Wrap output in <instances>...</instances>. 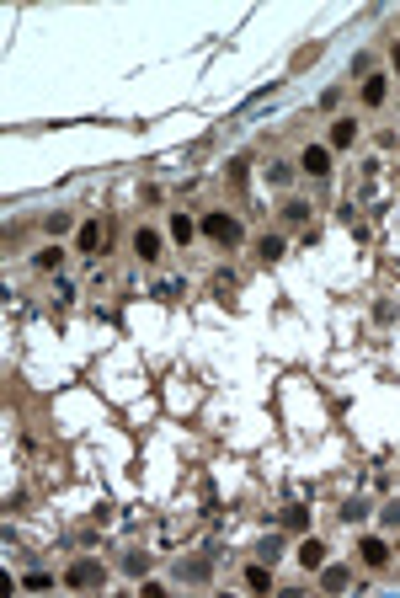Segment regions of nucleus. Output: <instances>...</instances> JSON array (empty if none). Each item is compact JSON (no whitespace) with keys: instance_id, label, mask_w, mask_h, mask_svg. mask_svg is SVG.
I'll return each mask as SVG.
<instances>
[{"instance_id":"1","label":"nucleus","mask_w":400,"mask_h":598,"mask_svg":"<svg viewBox=\"0 0 400 598\" xmlns=\"http://www.w3.org/2000/svg\"><path fill=\"white\" fill-rule=\"evenodd\" d=\"M203 235L219 240V246H235V240H240V219H235V214H208V219H203Z\"/></svg>"},{"instance_id":"2","label":"nucleus","mask_w":400,"mask_h":598,"mask_svg":"<svg viewBox=\"0 0 400 598\" xmlns=\"http://www.w3.org/2000/svg\"><path fill=\"white\" fill-rule=\"evenodd\" d=\"M64 583L70 588H96L102 583V567H96V561H75V567L64 571Z\"/></svg>"},{"instance_id":"3","label":"nucleus","mask_w":400,"mask_h":598,"mask_svg":"<svg viewBox=\"0 0 400 598\" xmlns=\"http://www.w3.org/2000/svg\"><path fill=\"white\" fill-rule=\"evenodd\" d=\"M299 166H304L310 177H326V171H331V150L326 145H310L304 155H299Z\"/></svg>"},{"instance_id":"4","label":"nucleus","mask_w":400,"mask_h":598,"mask_svg":"<svg viewBox=\"0 0 400 598\" xmlns=\"http://www.w3.org/2000/svg\"><path fill=\"white\" fill-rule=\"evenodd\" d=\"M353 139H357V123L353 118H336V123H331V150H347Z\"/></svg>"},{"instance_id":"5","label":"nucleus","mask_w":400,"mask_h":598,"mask_svg":"<svg viewBox=\"0 0 400 598\" xmlns=\"http://www.w3.org/2000/svg\"><path fill=\"white\" fill-rule=\"evenodd\" d=\"M357 555H363L369 567H385V561H390V545H385V539H363V545H357Z\"/></svg>"},{"instance_id":"6","label":"nucleus","mask_w":400,"mask_h":598,"mask_svg":"<svg viewBox=\"0 0 400 598\" xmlns=\"http://www.w3.org/2000/svg\"><path fill=\"white\" fill-rule=\"evenodd\" d=\"M133 251L145 256V262H155V256H161V235H155V230H139V235H133Z\"/></svg>"},{"instance_id":"7","label":"nucleus","mask_w":400,"mask_h":598,"mask_svg":"<svg viewBox=\"0 0 400 598\" xmlns=\"http://www.w3.org/2000/svg\"><path fill=\"white\" fill-rule=\"evenodd\" d=\"M347 583H353V571H347V567H326V571H320V588H326V593H341Z\"/></svg>"},{"instance_id":"8","label":"nucleus","mask_w":400,"mask_h":598,"mask_svg":"<svg viewBox=\"0 0 400 598\" xmlns=\"http://www.w3.org/2000/svg\"><path fill=\"white\" fill-rule=\"evenodd\" d=\"M299 561H304V567H326V545H320V539H304V545H299Z\"/></svg>"},{"instance_id":"9","label":"nucleus","mask_w":400,"mask_h":598,"mask_svg":"<svg viewBox=\"0 0 400 598\" xmlns=\"http://www.w3.org/2000/svg\"><path fill=\"white\" fill-rule=\"evenodd\" d=\"M208 571H214L208 561H182V567H177V577H182V583H208Z\"/></svg>"},{"instance_id":"10","label":"nucleus","mask_w":400,"mask_h":598,"mask_svg":"<svg viewBox=\"0 0 400 598\" xmlns=\"http://www.w3.org/2000/svg\"><path fill=\"white\" fill-rule=\"evenodd\" d=\"M385 86H390L385 75H369V80H363V102H369V107H379V102H385Z\"/></svg>"},{"instance_id":"11","label":"nucleus","mask_w":400,"mask_h":598,"mask_svg":"<svg viewBox=\"0 0 400 598\" xmlns=\"http://www.w3.org/2000/svg\"><path fill=\"white\" fill-rule=\"evenodd\" d=\"M102 240H107V230H102V224H80V251H96V246H102Z\"/></svg>"},{"instance_id":"12","label":"nucleus","mask_w":400,"mask_h":598,"mask_svg":"<svg viewBox=\"0 0 400 598\" xmlns=\"http://www.w3.org/2000/svg\"><path fill=\"white\" fill-rule=\"evenodd\" d=\"M246 588H251V593H267V588H272V571H267V567H251V571H246Z\"/></svg>"},{"instance_id":"13","label":"nucleus","mask_w":400,"mask_h":598,"mask_svg":"<svg viewBox=\"0 0 400 598\" xmlns=\"http://www.w3.org/2000/svg\"><path fill=\"white\" fill-rule=\"evenodd\" d=\"M256 256H262V262H272V256H283V240H278V235H262V240H256Z\"/></svg>"},{"instance_id":"14","label":"nucleus","mask_w":400,"mask_h":598,"mask_svg":"<svg viewBox=\"0 0 400 598\" xmlns=\"http://www.w3.org/2000/svg\"><path fill=\"white\" fill-rule=\"evenodd\" d=\"M288 177H294V166L272 161V171H267V182H272V187H288Z\"/></svg>"},{"instance_id":"15","label":"nucleus","mask_w":400,"mask_h":598,"mask_svg":"<svg viewBox=\"0 0 400 598\" xmlns=\"http://www.w3.org/2000/svg\"><path fill=\"white\" fill-rule=\"evenodd\" d=\"M283 219H288V224H304V219H310V203H299V198H294V203L283 209Z\"/></svg>"},{"instance_id":"16","label":"nucleus","mask_w":400,"mask_h":598,"mask_svg":"<svg viewBox=\"0 0 400 598\" xmlns=\"http://www.w3.org/2000/svg\"><path fill=\"white\" fill-rule=\"evenodd\" d=\"M171 235H177V240H193V219H187V214H177V219H171Z\"/></svg>"},{"instance_id":"17","label":"nucleus","mask_w":400,"mask_h":598,"mask_svg":"<svg viewBox=\"0 0 400 598\" xmlns=\"http://www.w3.org/2000/svg\"><path fill=\"white\" fill-rule=\"evenodd\" d=\"M341 518H347V523H357V518H369V502H347V508H341Z\"/></svg>"},{"instance_id":"18","label":"nucleus","mask_w":400,"mask_h":598,"mask_svg":"<svg viewBox=\"0 0 400 598\" xmlns=\"http://www.w3.org/2000/svg\"><path fill=\"white\" fill-rule=\"evenodd\" d=\"M59 256H64L59 246H48V251H38V268H59Z\"/></svg>"},{"instance_id":"19","label":"nucleus","mask_w":400,"mask_h":598,"mask_svg":"<svg viewBox=\"0 0 400 598\" xmlns=\"http://www.w3.org/2000/svg\"><path fill=\"white\" fill-rule=\"evenodd\" d=\"M43 224H48V230H54V235H64V230H70V214H48Z\"/></svg>"},{"instance_id":"20","label":"nucleus","mask_w":400,"mask_h":598,"mask_svg":"<svg viewBox=\"0 0 400 598\" xmlns=\"http://www.w3.org/2000/svg\"><path fill=\"white\" fill-rule=\"evenodd\" d=\"M390 64H395V70H400V43H395V48H390Z\"/></svg>"}]
</instances>
